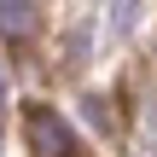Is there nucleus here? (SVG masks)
Listing matches in <instances>:
<instances>
[{
    "label": "nucleus",
    "instance_id": "obj_4",
    "mask_svg": "<svg viewBox=\"0 0 157 157\" xmlns=\"http://www.w3.org/2000/svg\"><path fill=\"white\" fill-rule=\"evenodd\" d=\"M0 128H6V82H0Z\"/></svg>",
    "mask_w": 157,
    "mask_h": 157
},
{
    "label": "nucleus",
    "instance_id": "obj_1",
    "mask_svg": "<svg viewBox=\"0 0 157 157\" xmlns=\"http://www.w3.org/2000/svg\"><path fill=\"white\" fill-rule=\"evenodd\" d=\"M29 146L41 157H76V140H70V128L47 111V105H35L29 111Z\"/></svg>",
    "mask_w": 157,
    "mask_h": 157
},
{
    "label": "nucleus",
    "instance_id": "obj_2",
    "mask_svg": "<svg viewBox=\"0 0 157 157\" xmlns=\"http://www.w3.org/2000/svg\"><path fill=\"white\" fill-rule=\"evenodd\" d=\"M0 29H17V35H23V29H29V6H23V0H0Z\"/></svg>",
    "mask_w": 157,
    "mask_h": 157
},
{
    "label": "nucleus",
    "instance_id": "obj_3",
    "mask_svg": "<svg viewBox=\"0 0 157 157\" xmlns=\"http://www.w3.org/2000/svg\"><path fill=\"white\" fill-rule=\"evenodd\" d=\"M134 17H140V0H111V29H117V35H128Z\"/></svg>",
    "mask_w": 157,
    "mask_h": 157
}]
</instances>
